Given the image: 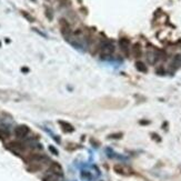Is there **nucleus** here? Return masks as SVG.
Listing matches in <instances>:
<instances>
[{
    "label": "nucleus",
    "mask_w": 181,
    "mask_h": 181,
    "mask_svg": "<svg viewBox=\"0 0 181 181\" xmlns=\"http://www.w3.org/2000/svg\"><path fill=\"white\" fill-rule=\"evenodd\" d=\"M136 67L139 71H142V72H146L147 71V67H146L145 64H142V62H137L136 64Z\"/></svg>",
    "instance_id": "423d86ee"
},
{
    "label": "nucleus",
    "mask_w": 181,
    "mask_h": 181,
    "mask_svg": "<svg viewBox=\"0 0 181 181\" xmlns=\"http://www.w3.org/2000/svg\"><path fill=\"white\" fill-rule=\"evenodd\" d=\"M33 1H35V0H33Z\"/></svg>",
    "instance_id": "6e6552de"
},
{
    "label": "nucleus",
    "mask_w": 181,
    "mask_h": 181,
    "mask_svg": "<svg viewBox=\"0 0 181 181\" xmlns=\"http://www.w3.org/2000/svg\"><path fill=\"white\" fill-rule=\"evenodd\" d=\"M120 46H121V48L123 49V50H126V49L128 48V46H129V40H128V39H126V38H122V39H120Z\"/></svg>",
    "instance_id": "39448f33"
},
{
    "label": "nucleus",
    "mask_w": 181,
    "mask_h": 181,
    "mask_svg": "<svg viewBox=\"0 0 181 181\" xmlns=\"http://www.w3.org/2000/svg\"><path fill=\"white\" fill-rule=\"evenodd\" d=\"M22 15H24V16L26 17V18H28V19H29V21H33V18H31V17L29 16L28 13H26V12L24 11V12H22Z\"/></svg>",
    "instance_id": "0eeeda50"
},
{
    "label": "nucleus",
    "mask_w": 181,
    "mask_h": 181,
    "mask_svg": "<svg viewBox=\"0 0 181 181\" xmlns=\"http://www.w3.org/2000/svg\"><path fill=\"white\" fill-rule=\"evenodd\" d=\"M113 50H115V47H113L112 44H110V42L103 44L102 49H101V55L102 56H110L113 52Z\"/></svg>",
    "instance_id": "f03ea898"
},
{
    "label": "nucleus",
    "mask_w": 181,
    "mask_h": 181,
    "mask_svg": "<svg viewBox=\"0 0 181 181\" xmlns=\"http://www.w3.org/2000/svg\"><path fill=\"white\" fill-rule=\"evenodd\" d=\"M29 133V128L27 126H19L15 129V134L18 138H24Z\"/></svg>",
    "instance_id": "f257e3e1"
},
{
    "label": "nucleus",
    "mask_w": 181,
    "mask_h": 181,
    "mask_svg": "<svg viewBox=\"0 0 181 181\" xmlns=\"http://www.w3.org/2000/svg\"><path fill=\"white\" fill-rule=\"evenodd\" d=\"M60 27H61V32L64 37H69L70 33H71V29H70V26L64 19H61L60 21Z\"/></svg>",
    "instance_id": "7ed1b4c3"
},
{
    "label": "nucleus",
    "mask_w": 181,
    "mask_h": 181,
    "mask_svg": "<svg viewBox=\"0 0 181 181\" xmlns=\"http://www.w3.org/2000/svg\"><path fill=\"white\" fill-rule=\"evenodd\" d=\"M132 51H133V55L134 57H140L141 55V48H140V44H134L132 48Z\"/></svg>",
    "instance_id": "20e7f679"
}]
</instances>
